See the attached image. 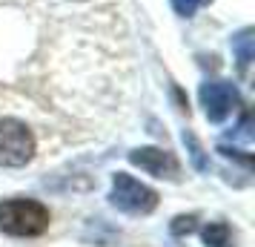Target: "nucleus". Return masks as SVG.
Segmentation results:
<instances>
[{
	"instance_id": "nucleus-8",
	"label": "nucleus",
	"mask_w": 255,
	"mask_h": 247,
	"mask_svg": "<svg viewBox=\"0 0 255 247\" xmlns=\"http://www.w3.org/2000/svg\"><path fill=\"white\" fill-rule=\"evenodd\" d=\"M184 144L189 147V158H192V164H195V170H201V173H207V170H209V161L204 158V150H201V144H198V138L192 135V132H184Z\"/></svg>"
},
{
	"instance_id": "nucleus-7",
	"label": "nucleus",
	"mask_w": 255,
	"mask_h": 247,
	"mask_svg": "<svg viewBox=\"0 0 255 247\" xmlns=\"http://www.w3.org/2000/svg\"><path fill=\"white\" fill-rule=\"evenodd\" d=\"M232 49H235V55H238V66L247 69V63L253 60V32L244 29L238 37H232Z\"/></svg>"
},
{
	"instance_id": "nucleus-5",
	"label": "nucleus",
	"mask_w": 255,
	"mask_h": 247,
	"mask_svg": "<svg viewBox=\"0 0 255 247\" xmlns=\"http://www.w3.org/2000/svg\"><path fill=\"white\" fill-rule=\"evenodd\" d=\"M129 161L135 167H140L143 173H149L155 178H169V181H178L181 178V164L169 150H158V147H143V150H135L129 153Z\"/></svg>"
},
{
	"instance_id": "nucleus-1",
	"label": "nucleus",
	"mask_w": 255,
	"mask_h": 247,
	"mask_svg": "<svg viewBox=\"0 0 255 247\" xmlns=\"http://www.w3.org/2000/svg\"><path fill=\"white\" fill-rule=\"evenodd\" d=\"M52 213L35 199H3L0 201V233L14 239H32L49 230Z\"/></svg>"
},
{
	"instance_id": "nucleus-6",
	"label": "nucleus",
	"mask_w": 255,
	"mask_h": 247,
	"mask_svg": "<svg viewBox=\"0 0 255 247\" xmlns=\"http://www.w3.org/2000/svg\"><path fill=\"white\" fill-rule=\"evenodd\" d=\"M201 236H204L207 247H235V233L227 222H209L201 230Z\"/></svg>"
},
{
	"instance_id": "nucleus-9",
	"label": "nucleus",
	"mask_w": 255,
	"mask_h": 247,
	"mask_svg": "<svg viewBox=\"0 0 255 247\" xmlns=\"http://www.w3.org/2000/svg\"><path fill=\"white\" fill-rule=\"evenodd\" d=\"M195 216H178V219H172V224H169V230H172L175 236H186L195 230Z\"/></svg>"
},
{
	"instance_id": "nucleus-10",
	"label": "nucleus",
	"mask_w": 255,
	"mask_h": 247,
	"mask_svg": "<svg viewBox=\"0 0 255 247\" xmlns=\"http://www.w3.org/2000/svg\"><path fill=\"white\" fill-rule=\"evenodd\" d=\"M209 0H172V9L178 14H184V17H189V14H195L201 6H207Z\"/></svg>"
},
{
	"instance_id": "nucleus-4",
	"label": "nucleus",
	"mask_w": 255,
	"mask_h": 247,
	"mask_svg": "<svg viewBox=\"0 0 255 247\" xmlns=\"http://www.w3.org/2000/svg\"><path fill=\"white\" fill-rule=\"evenodd\" d=\"M201 104L204 112L212 124H221L224 118L232 115V109L238 106V89L227 81H212L201 86Z\"/></svg>"
},
{
	"instance_id": "nucleus-3",
	"label": "nucleus",
	"mask_w": 255,
	"mask_h": 247,
	"mask_svg": "<svg viewBox=\"0 0 255 247\" xmlns=\"http://www.w3.org/2000/svg\"><path fill=\"white\" fill-rule=\"evenodd\" d=\"M35 155V135L17 118H0V167H23Z\"/></svg>"
},
{
	"instance_id": "nucleus-2",
	"label": "nucleus",
	"mask_w": 255,
	"mask_h": 247,
	"mask_svg": "<svg viewBox=\"0 0 255 247\" xmlns=\"http://www.w3.org/2000/svg\"><path fill=\"white\" fill-rule=\"evenodd\" d=\"M109 204L127 216H149L158 207V193L146 187L143 181L132 178L129 173H115L112 190H109Z\"/></svg>"
}]
</instances>
